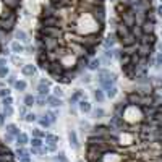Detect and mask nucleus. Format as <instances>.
Instances as JSON below:
<instances>
[{
    "instance_id": "f8f14e48",
    "label": "nucleus",
    "mask_w": 162,
    "mask_h": 162,
    "mask_svg": "<svg viewBox=\"0 0 162 162\" xmlns=\"http://www.w3.org/2000/svg\"><path fill=\"white\" fill-rule=\"evenodd\" d=\"M117 34L115 33H109L107 34V37L104 39V45H106V49H113L115 47V44H117Z\"/></svg>"
},
{
    "instance_id": "e433bc0d",
    "label": "nucleus",
    "mask_w": 162,
    "mask_h": 162,
    "mask_svg": "<svg viewBox=\"0 0 162 162\" xmlns=\"http://www.w3.org/2000/svg\"><path fill=\"white\" fill-rule=\"evenodd\" d=\"M26 154H31V152L26 151L24 146H18V149H16V156H18V157H23V156H26Z\"/></svg>"
},
{
    "instance_id": "dca6fc26",
    "label": "nucleus",
    "mask_w": 162,
    "mask_h": 162,
    "mask_svg": "<svg viewBox=\"0 0 162 162\" xmlns=\"http://www.w3.org/2000/svg\"><path fill=\"white\" fill-rule=\"evenodd\" d=\"M68 141H70V146L73 149H78L80 148V143H78V136H76V133L73 130L68 131Z\"/></svg>"
},
{
    "instance_id": "393cba45",
    "label": "nucleus",
    "mask_w": 162,
    "mask_h": 162,
    "mask_svg": "<svg viewBox=\"0 0 162 162\" xmlns=\"http://www.w3.org/2000/svg\"><path fill=\"white\" fill-rule=\"evenodd\" d=\"M7 133H10V135H13L16 138L21 131H20V128H18V125H15V123H8L7 125Z\"/></svg>"
},
{
    "instance_id": "6ab92c4d",
    "label": "nucleus",
    "mask_w": 162,
    "mask_h": 162,
    "mask_svg": "<svg viewBox=\"0 0 162 162\" xmlns=\"http://www.w3.org/2000/svg\"><path fill=\"white\" fill-rule=\"evenodd\" d=\"M15 37L20 42H23V44H29V36H28L24 31H21V29H16L15 31Z\"/></svg>"
},
{
    "instance_id": "864d4df0",
    "label": "nucleus",
    "mask_w": 162,
    "mask_h": 162,
    "mask_svg": "<svg viewBox=\"0 0 162 162\" xmlns=\"http://www.w3.org/2000/svg\"><path fill=\"white\" fill-rule=\"evenodd\" d=\"M26 109H28V107H26V106H23V107H21V109H20V115H21V117H23V118H24V117H26V113H28V112H26Z\"/></svg>"
},
{
    "instance_id": "39448f33",
    "label": "nucleus",
    "mask_w": 162,
    "mask_h": 162,
    "mask_svg": "<svg viewBox=\"0 0 162 162\" xmlns=\"http://www.w3.org/2000/svg\"><path fill=\"white\" fill-rule=\"evenodd\" d=\"M120 18H122V23H125L128 28H133L136 26V13L131 10V8H127L123 13H120Z\"/></svg>"
},
{
    "instance_id": "b1692460",
    "label": "nucleus",
    "mask_w": 162,
    "mask_h": 162,
    "mask_svg": "<svg viewBox=\"0 0 162 162\" xmlns=\"http://www.w3.org/2000/svg\"><path fill=\"white\" fill-rule=\"evenodd\" d=\"M28 143H29V138H28L26 133H20L16 136V146H26Z\"/></svg>"
},
{
    "instance_id": "603ef678",
    "label": "nucleus",
    "mask_w": 162,
    "mask_h": 162,
    "mask_svg": "<svg viewBox=\"0 0 162 162\" xmlns=\"http://www.w3.org/2000/svg\"><path fill=\"white\" fill-rule=\"evenodd\" d=\"M20 162H31V157H29V154H26V156L20 157Z\"/></svg>"
},
{
    "instance_id": "4c0bfd02",
    "label": "nucleus",
    "mask_w": 162,
    "mask_h": 162,
    "mask_svg": "<svg viewBox=\"0 0 162 162\" xmlns=\"http://www.w3.org/2000/svg\"><path fill=\"white\" fill-rule=\"evenodd\" d=\"M162 66V52H157V55H156V63H154V68L156 70H159Z\"/></svg>"
},
{
    "instance_id": "58836bf2",
    "label": "nucleus",
    "mask_w": 162,
    "mask_h": 162,
    "mask_svg": "<svg viewBox=\"0 0 162 162\" xmlns=\"http://www.w3.org/2000/svg\"><path fill=\"white\" fill-rule=\"evenodd\" d=\"M45 104H47V97H44V96H37V97H36V106L44 107Z\"/></svg>"
},
{
    "instance_id": "6e6d98bb",
    "label": "nucleus",
    "mask_w": 162,
    "mask_h": 162,
    "mask_svg": "<svg viewBox=\"0 0 162 162\" xmlns=\"http://www.w3.org/2000/svg\"><path fill=\"white\" fill-rule=\"evenodd\" d=\"M2 66H7V59H5V57L0 59V68H2Z\"/></svg>"
},
{
    "instance_id": "09e8293b",
    "label": "nucleus",
    "mask_w": 162,
    "mask_h": 162,
    "mask_svg": "<svg viewBox=\"0 0 162 162\" xmlns=\"http://www.w3.org/2000/svg\"><path fill=\"white\" fill-rule=\"evenodd\" d=\"M29 152H31V154H34V156H39V154H42L44 151H42V148H31Z\"/></svg>"
},
{
    "instance_id": "2eb2a0df",
    "label": "nucleus",
    "mask_w": 162,
    "mask_h": 162,
    "mask_svg": "<svg viewBox=\"0 0 162 162\" xmlns=\"http://www.w3.org/2000/svg\"><path fill=\"white\" fill-rule=\"evenodd\" d=\"M47 104L52 107V109H57V107H60L62 106V99L60 97H57V96H47Z\"/></svg>"
},
{
    "instance_id": "0eeeda50",
    "label": "nucleus",
    "mask_w": 162,
    "mask_h": 162,
    "mask_svg": "<svg viewBox=\"0 0 162 162\" xmlns=\"http://www.w3.org/2000/svg\"><path fill=\"white\" fill-rule=\"evenodd\" d=\"M16 26V15L7 18V20H0V29L5 33H12Z\"/></svg>"
},
{
    "instance_id": "ea45409f",
    "label": "nucleus",
    "mask_w": 162,
    "mask_h": 162,
    "mask_svg": "<svg viewBox=\"0 0 162 162\" xmlns=\"http://www.w3.org/2000/svg\"><path fill=\"white\" fill-rule=\"evenodd\" d=\"M24 120H26L28 123H33V122H36V120H37V115H36V113H33V112H29V113H26Z\"/></svg>"
},
{
    "instance_id": "9b49d317",
    "label": "nucleus",
    "mask_w": 162,
    "mask_h": 162,
    "mask_svg": "<svg viewBox=\"0 0 162 162\" xmlns=\"http://www.w3.org/2000/svg\"><path fill=\"white\" fill-rule=\"evenodd\" d=\"M122 71L125 73L130 80H135V78H136V65H131V63L123 65V66H122Z\"/></svg>"
},
{
    "instance_id": "7c9ffc66",
    "label": "nucleus",
    "mask_w": 162,
    "mask_h": 162,
    "mask_svg": "<svg viewBox=\"0 0 162 162\" xmlns=\"http://www.w3.org/2000/svg\"><path fill=\"white\" fill-rule=\"evenodd\" d=\"M118 94V89H117V86H112V88H109L107 91H106V96L109 97V99H113Z\"/></svg>"
},
{
    "instance_id": "a878e982",
    "label": "nucleus",
    "mask_w": 162,
    "mask_h": 162,
    "mask_svg": "<svg viewBox=\"0 0 162 162\" xmlns=\"http://www.w3.org/2000/svg\"><path fill=\"white\" fill-rule=\"evenodd\" d=\"M12 50H13L15 54H23V52L26 50V47L23 45V42L16 41V42H13V44H12Z\"/></svg>"
},
{
    "instance_id": "f03ea898",
    "label": "nucleus",
    "mask_w": 162,
    "mask_h": 162,
    "mask_svg": "<svg viewBox=\"0 0 162 162\" xmlns=\"http://www.w3.org/2000/svg\"><path fill=\"white\" fill-rule=\"evenodd\" d=\"M39 37H54V39H62L65 36L62 26H39L37 29Z\"/></svg>"
},
{
    "instance_id": "4468645a",
    "label": "nucleus",
    "mask_w": 162,
    "mask_h": 162,
    "mask_svg": "<svg viewBox=\"0 0 162 162\" xmlns=\"http://www.w3.org/2000/svg\"><path fill=\"white\" fill-rule=\"evenodd\" d=\"M141 29H143V34H154V29H156V23H152V21H144V23H141Z\"/></svg>"
},
{
    "instance_id": "423d86ee",
    "label": "nucleus",
    "mask_w": 162,
    "mask_h": 162,
    "mask_svg": "<svg viewBox=\"0 0 162 162\" xmlns=\"http://www.w3.org/2000/svg\"><path fill=\"white\" fill-rule=\"evenodd\" d=\"M57 143H59V136L52 135V133H45V146L42 148V151L44 152H55Z\"/></svg>"
},
{
    "instance_id": "aec40b11",
    "label": "nucleus",
    "mask_w": 162,
    "mask_h": 162,
    "mask_svg": "<svg viewBox=\"0 0 162 162\" xmlns=\"http://www.w3.org/2000/svg\"><path fill=\"white\" fill-rule=\"evenodd\" d=\"M3 2V5L7 7V8H12V10H18L20 8V5H21V0H2Z\"/></svg>"
},
{
    "instance_id": "a18cd8bd",
    "label": "nucleus",
    "mask_w": 162,
    "mask_h": 162,
    "mask_svg": "<svg viewBox=\"0 0 162 162\" xmlns=\"http://www.w3.org/2000/svg\"><path fill=\"white\" fill-rule=\"evenodd\" d=\"M54 96H57V97H62L63 96V91H62L60 86H55L54 88Z\"/></svg>"
},
{
    "instance_id": "2f4dec72",
    "label": "nucleus",
    "mask_w": 162,
    "mask_h": 162,
    "mask_svg": "<svg viewBox=\"0 0 162 162\" xmlns=\"http://www.w3.org/2000/svg\"><path fill=\"white\" fill-rule=\"evenodd\" d=\"M29 143H31L33 148H44V141H42V138H34V136H33V139H31Z\"/></svg>"
},
{
    "instance_id": "f257e3e1",
    "label": "nucleus",
    "mask_w": 162,
    "mask_h": 162,
    "mask_svg": "<svg viewBox=\"0 0 162 162\" xmlns=\"http://www.w3.org/2000/svg\"><path fill=\"white\" fill-rule=\"evenodd\" d=\"M97 83H99V86H101L104 91H107L109 88L115 86L117 75H115V73H110L109 70L99 68V70H97Z\"/></svg>"
},
{
    "instance_id": "8fccbe9b",
    "label": "nucleus",
    "mask_w": 162,
    "mask_h": 162,
    "mask_svg": "<svg viewBox=\"0 0 162 162\" xmlns=\"http://www.w3.org/2000/svg\"><path fill=\"white\" fill-rule=\"evenodd\" d=\"M12 60H13V62H15V63H16L18 66H20V65H24V63L21 62V59H18V57H16V55H13V57H12Z\"/></svg>"
},
{
    "instance_id": "680f3d73",
    "label": "nucleus",
    "mask_w": 162,
    "mask_h": 162,
    "mask_svg": "<svg viewBox=\"0 0 162 162\" xmlns=\"http://www.w3.org/2000/svg\"><path fill=\"white\" fill-rule=\"evenodd\" d=\"M159 3H162V0H159Z\"/></svg>"
},
{
    "instance_id": "bb28decb",
    "label": "nucleus",
    "mask_w": 162,
    "mask_h": 162,
    "mask_svg": "<svg viewBox=\"0 0 162 162\" xmlns=\"http://www.w3.org/2000/svg\"><path fill=\"white\" fill-rule=\"evenodd\" d=\"M23 102H24L26 107H33L34 104H36V97L33 96V94H26L24 99H23Z\"/></svg>"
},
{
    "instance_id": "79ce46f5",
    "label": "nucleus",
    "mask_w": 162,
    "mask_h": 162,
    "mask_svg": "<svg viewBox=\"0 0 162 162\" xmlns=\"http://www.w3.org/2000/svg\"><path fill=\"white\" fill-rule=\"evenodd\" d=\"M3 113L7 117H12L13 115V107L12 106H3Z\"/></svg>"
},
{
    "instance_id": "c756f323",
    "label": "nucleus",
    "mask_w": 162,
    "mask_h": 162,
    "mask_svg": "<svg viewBox=\"0 0 162 162\" xmlns=\"http://www.w3.org/2000/svg\"><path fill=\"white\" fill-rule=\"evenodd\" d=\"M37 122H39V125H41V128H49L52 123H50V120L47 118V115H44V117H41V118H37Z\"/></svg>"
},
{
    "instance_id": "4d7b16f0",
    "label": "nucleus",
    "mask_w": 162,
    "mask_h": 162,
    "mask_svg": "<svg viewBox=\"0 0 162 162\" xmlns=\"http://www.w3.org/2000/svg\"><path fill=\"white\" fill-rule=\"evenodd\" d=\"M156 47H157V52H162V41H157V42H156Z\"/></svg>"
},
{
    "instance_id": "c9c22d12",
    "label": "nucleus",
    "mask_w": 162,
    "mask_h": 162,
    "mask_svg": "<svg viewBox=\"0 0 162 162\" xmlns=\"http://www.w3.org/2000/svg\"><path fill=\"white\" fill-rule=\"evenodd\" d=\"M33 136L34 138H45V133L42 131V128H34L33 130Z\"/></svg>"
},
{
    "instance_id": "5701e85b",
    "label": "nucleus",
    "mask_w": 162,
    "mask_h": 162,
    "mask_svg": "<svg viewBox=\"0 0 162 162\" xmlns=\"http://www.w3.org/2000/svg\"><path fill=\"white\" fill-rule=\"evenodd\" d=\"M78 107H80V112H83V113H88V112H91V110H92L91 104H89L86 99H81V101H80V104H78Z\"/></svg>"
},
{
    "instance_id": "ddd939ff",
    "label": "nucleus",
    "mask_w": 162,
    "mask_h": 162,
    "mask_svg": "<svg viewBox=\"0 0 162 162\" xmlns=\"http://www.w3.org/2000/svg\"><path fill=\"white\" fill-rule=\"evenodd\" d=\"M36 71H37V68H36V65H33V63H26V65L21 66V73L24 76H29V78H33V76L36 75Z\"/></svg>"
},
{
    "instance_id": "20e7f679",
    "label": "nucleus",
    "mask_w": 162,
    "mask_h": 162,
    "mask_svg": "<svg viewBox=\"0 0 162 162\" xmlns=\"http://www.w3.org/2000/svg\"><path fill=\"white\" fill-rule=\"evenodd\" d=\"M37 39L42 41L45 52H54V50H57L62 45V39H54V37H39V36H37Z\"/></svg>"
},
{
    "instance_id": "13d9d810",
    "label": "nucleus",
    "mask_w": 162,
    "mask_h": 162,
    "mask_svg": "<svg viewBox=\"0 0 162 162\" xmlns=\"http://www.w3.org/2000/svg\"><path fill=\"white\" fill-rule=\"evenodd\" d=\"M156 12H157V15H159V16L162 18V3H160V5L157 7V10H156Z\"/></svg>"
},
{
    "instance_id": "37998d69",
    "label": "nucleus",
    "mask_w": 162,
    "mask_h": 162,
    "mask_svg": "<svg viewBox=\"0 0 162 162\" xmlns=\"http://www.w3.org/2000/svg\"><path fill=\"white\" fill-rule=\"evenodd\" d=\"M10 89H8V88H2V89H0V99H3V97H7V96H10Z\"/></svg>"
},
{
    "instance_id": "f3484780",
    "label": "nucleus",
    "mask_w": 162,
    "mask_h": 162,
    "mask_svg": "<svg viewBox=\"0 0 162 162\" xmlns=\"http://www.w3.org/2000/svg\"><path fill=\"white\" fill-rule=\"evenodd\" d=\"M81 99H84V92L81 89H76L73 94H71V97H70V104L71 106H75L76 102H80Z\"/></svg>"
},
{
    "instance_id": "4be33fe9",
    "label": "nucleus",
    "mask_w": 162,
    "mask_h": 162,
    "mask_svg": "<svg viewBox=\"0 0 162 162\" xmlns=\"http://www.w3.org/2000/svg\"><path fill=\"white\" fill-rule=\"evenodd\" d=\"M101 63H102V60H101V59H97V57H94L92 60H89L88 68H89V70H92V71H97V70L101 68Z\"/></svg>"
},
{
    "instance_id": "bf43d9fd",
    "label": "nucleus",
    "mask_w": 162,
    "mask_h": 162,
    "mask_svg": "<svg viewBox=\"0 0 162 162\" xmlns=\"http://www.w3.org/2000/svg\"><path fill=\"white\" fill-rule=\"evenodd\" d=\"M2 88H5V86H3V83H2V81H0V89H2Z\"/></svg>"
},
{
    "instance_id": "6e6552de",
    "label": "nucleus",
    "mask_w": 162,
    "mask_h": 162,
    "mask_svg": "<svg viewBox=\"0 0 162 162\" xmlns=\"http://www.w3.org/2000/svg\"><path fill=\"white\" fill-rule=\"evenodd\" d=\"M60 18L59 15H55V16H45L42 18L41 16V20H39V26H60Z\"/></svg>"
},
{
    "instance_id": "052dcab7",
    "label": "nucleus",
    "mask_w": 162,
    "mask_h": 162,
    "mask_svg": "<svg viewBox=\"0 0 162 162\" xmlns=\"http://www.w3.org/2000/svg\"><path fill=\"white\" fill-rule=\"evenodd\" d=\"M110 2H117V0H110Z\"/></svg>"
},
{
    "instance_id": "a211bd4d",
    "label": "nucleus",
    "mask_w": 162,
    "mask_h": 162,
    "mask_svg": "<svg viewBox=\"0 0 162 162\" xmlns=\"http://www.w3.org/2000/svg\"><path fill=\"white\" fill-rule=\"evenodd\" d=\"M135 81L138 84H141V86H151V76H148V75H138Z\"/></svg>"
},
{
    "instance_id": "9d476101",
    "label": "nucleus",
    "mask_w": 162,
    "mask_h": 162,
    "mask_svg": "<svg viewBox=\"0 0 162 162\" xmlns=\"http://www.w3.org/2000/svg\"><path fill=\"white\" fill-rule=\"evenodd\" d=\"M49 91H50V81L49 80H41L39 84H37V94L47 97L49 96Z\"/></svg>"
},
{
    "instance_id": "de8ad7c7",
    "label": "nucleus",
    "mask_w": 162,
    "mask_h": 162,
    "mask_svg": "<svg viewBox=\"0 0 162 162\" xmlns=\"http://www.w3.org/2000/svg\"><path fill=\"white\" fill-rule=\"evenodd\" d=\"M2 104H3V106H12V104H13V99H12V96H7V97H3V99H2Z\"/></svg>"
},
{
    "instance_id": "3c124183",
    "label": "nucleus",
    "mask_w": 162,
    "mask_h": 162,
    "mask_svg": "<svg viewBox=\"0 0 162 162\" xmlns=\"http://www.w3.org/2000/svg\"><path fill=\"white\" fill-rule=\"evenodd\" d=\"M5 117H7L5 113H3V112H0V127H3V125H5Z\"/></svg>"
},
{
    "instance_id": "a19ab883",
    "label": "nucleus",
    "mask_w": 162,
    "mask_h": 162,
    "mask_svg": "<svg viewBox=\"0 0 162 162\" xmlns=\"http://www.w3.org/2000/svg\"><path fill=\"white\" fill-rule=\"evenodd\" d=\"M10 75V70H8V66H2V68H0V78H7V76Z\"/></svg>"
},
{
    "instance_id": "473e14b6",
    "label": "nucleus",
    "mask_w": 162,
    "mask_h": 162,
    "mask_svg": "<svg viewBox=\"0 0 162 162\" xmlns=\"http://www.w3.org/2000/svg\"><path fill=\"white\" fill-rule=\"evenodd\" d=\"M118 2H120L122 5H125L127 8H131L133 5H136V3H139L141 0H118Z\"/></svg>"
},
{
    "instance_id": "412c9836",
    "label": "nucleus",
    "mask_w": 162,
    "mask_h": 162,
    "mask_svg": "<svg viewBox=\"0 0 162 162\" xmlns=\"http://www.w3.org/2000/svg\"><path fill=\"white\" fill-rule=\"evenodd\" d=\"M92 96H94V99H96L99 104H102L104 101H106V94H104V89L102 88H97V89H94V92H92Z\"/></svg>"
},
{
    "instance_id": "1a4fd4ad",
    "label": "nucleus",
    "mask_w": 162,
    "mask_h": 162,
    "mask_svg": "<svg viewBox=\"0 0 162 162\" xmlns=\"http://www.w3.org/2000/svg\"><path fill=\"white\" fill-rule=\"evenodd\" d=\"M130 33H131V28H128L125 23H122V21H120V23L117 24V28H115V34H117V39H118V41H122L123 37H127Z\"/></svg>"
},
{
    "instance_id": "5fc2aeb1",
    "label": "nucleus",
    "mask_w": 162,
    "mask_h": 162,
    "mask_svg": "<svg viewBox=\"0 0 162 162\" xmlns=\"http://www.w3.org/2000/svg\"><path fill=\"white\" fill-rule=\"evenodd\" d=\"M81 81H83V83H91V76H89V75H84Z\"/></svg>"
},
{
    "instance_id": "49530a36",
    "label": "nucleus",
    "mask_w": 162,
    "mask_h": 162,
    "mask_svg": "<svg viewBox=\"0 0 162 162\" xmlns=\"http://www.w3.org/2000/svg\"><path fill=\"white\" fill-rule=\"evenodd\" d=\"M13 141H16V138L13 135H10V133H7V135H5V143H7V144H10V143H13Z\"/></svg>"
},
{
    "instance_id": "e2e57ef3",
    "label": "nucleus",
    "mask_w": 162,
    "mask_h": 162,
    "mask_svg": "<svg viewBox=\"0 0 162 162\" xmlns=\"http://www.w3.org/2000/svg\"><path fill=\"white\" fill-rule=\"evenodd\" d=\"M78 162H84V160H78Z\"/></svg>"
},
{
    "instance_id": "c03bdc74",
    "label": "nucleus",
    "mask_w": 162,
    "mask_h": 162,
    "mask_svg": "<svg viewBox=\"0 0 162 162\" xmlns=\"http://www.w3.org/2000/svg\"><path fill=\"white\" fill-rule=\"evenodd\" d=\"M18 80H16V76L15 75H8V78H7V83L8 84H12V86H15V83H16Z\"/></svg>"
},
{
    "instance_id": "f704fd0d",
    "label": "nucleus",
    "mask_w": 162,
    "mask_h": 162,
    "mask_svg": "<svg viewBox=\"0 0 162 162\" xmlns=\"http://www.w3.org/2000/svg\"><path fill=\"white\" fill-rule=\"evenodd\" d=\"M45 115H47V118L50 120V123H55V122H57V117H59V113H57L55 110H49Z\"/></svg>"
},
{
    "instance_id": "7ed1b4c3",
    "label": "nucleus",
    "mask_w": 162,
    "mask_h": 162,
    "mask_svg": "<svg viewBox=\"0 0 162 162\" xmlns=\"http://www.w3.org/2000/svg\"><path fill=\"white\" fill-rule=\"evenodd\" d=\"M47 71L52 75L54 80L59 81L60 76H63V73H65V66L62 65L60 60H55V62H50V65H49V68H47Z\"/></svg>"
},
{
    "instance_id": "72a5a7b5",
    "label": "nucleus",
    "mask_w": 162,
    "mask_h": 162,
    "mask_svg": "<svg viewBox=\"0 0 162 162\" xmlns=\"http://www.w3.org/2000/svg\"><path fill=\"white\" fill-rule=\"evenodd\" d=\"M54 162H66V156H65V152H57V154L54 156Z\"/></svg>"
},
{
    "instance_id": "c85d7f7f",
    "label": "nucleus",
    "mask_w": 162,
    "mask_h": 162,
    "mask_svg": "<svg viewBox=\"0 0 162 162\" xmlns=\"http://www.w3.org/2000/svg\"><path fill=\"white\" fill-rule=\"evenodd\" d=\"M91 113H92V118L101 120L104 115H106V110H104V109H92V110H91Z\"/></svg>"
},
{
    "instance_id": "cd10ccee",
    "label": "nucleus",
    "mask_w": 162,
    "mask_h": 162,
    "mask_svg": "<svg viewBox=\"0 0 162 162\" xmlns=\"http://www.w3.org/2000/svg\"><path fill=\"white\" fill-rule=\"evenodd\" d=\"M18 92H23V91H26V88H28V83L26 81H23V80H18L16 83H15V86H13Z\"/></svg>"
}]
</instances>
